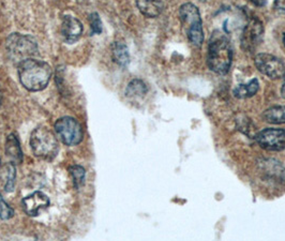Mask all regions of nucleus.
<instances>
[{
	"instance_id": "obj_9",
	"label": "nucleus",
	"mask_w": 285,
	"mask_h": 241,
	"mask_svg": "<svg viewBox=\"0 0 285 241\" xmlns=\"http://www.w3.org/2000/svg\"><path fill=\"white\" fill-rule=\"evenodd\" d=\"M264 34V27L261 20L251 19L243 29L241 36V47L246 52L253 53L261 45Z\"/></svg>"
},
{
	"instance_id": "obj_15",
	"label": "nucleus",
	"mask_w": 285,
	"mask_h": 241,
	"mask_svg": "<svg viewBox=\"0 0 285 241\" xmlns=\"http://www.w3.org/2000/svg\"><path fill=\"white\" fill-rule=\"evenodd\" d=\"M260 89V82L259 80L254 79L252 80H250L247 84H241L238 85L234 89V95L238 99H247L253 96Z\"/></svg>"
},
{
	"instance_id": "obj_11",
	"label": "nucleus",
	"mask_w": 285,
	"mask_h": 241,
	"mask_svg": "<svg viewBox=\"0 0 285 241\" xmlns=\"http://www.w3.org/2000/svg\"><path fill=\"white\" fill-rule=\"evenodd\" d=\"M83 32V25L79 20L73 16H65L61 25V33L66 42L74 43L77 41Z\"/></svg>"
},
{
	"instance_id": "obj_27",
	"label": "nucleus",
	"mask_w": 285,
	"mask_h": 241,
	"mask_svg": "<svg viewBox=\"0 0 285 241\" xmlns=\"http://www.w3.org/2000/svg\"><path fill=\"white\" fill-rule=\"evenodd\" d=\"M201 1H205V0H201Z\"/></svg>"
},
{
	"instance_id": "obj_20",
	"label": "nucleus",
	"mask_w": 285,
	"mask_h": 241,
	"mask_svg": "<svg viewBox=\"0 0 285 241\" xmlns=\"http://www.w3.org/2000/svg\"><path fill=\"white\" fill-rule=\"evenodd\" d=\"M13 217H14V210L3 201L2 196L0 195V219L10 220Z\"/></svg>"
},
{
	"instance_id": "obj_1",
	"label": "nucleus",
	"mask_w": 285,
	"mask_h": 241,
	"mask_svg": "<svg viewBox=\"0 0 285 241\" xmlns=\"http://www.w3.org/2000/svg\"><path fill=\"white\" fill-rule=\"evenodd\" d=\"M18 78L29 91H40L49 85L52 78L51 66L42 60L27 58L17 66Z\"/></svg>"
},
{
	"instance_id": "obj_19",
	"label": "nucleus",
	"mask_w": 285,
	"mask_h": 241,
	"mask_svg": "<svg viewBox=\"0 0 285 241\" xmlns=\"http://www.w3.org/2000/svg\"><path fill=\"white\" fill-rule=\"evenodd\" d=\"M6 168V181L4 185V190L6 192H12L14 190L15 179H16V169L13 163H8L5 165Z\"/></svg>"
},
{
	"instance_id": "obj_2",
	"label": "nucleus",
	"mask_w": 285,
	"mask_h": 241,
	"mask_svg": "<svg viewBox=\"0 0 285 241\" xmlns=\"http://www.w3.org/2000/svg\"><path fill=\"white\" fill-rule=\"evenodd\" d=\"M233 60V48L226 34L214 31L208 44L207 65L212 71L218 74L228 72Z\"/></svg>"
},
{
	"instance_id": "obj_10",
	"label": "nucleus",
	"mask_w": 285,
	"mask_h": 241,
	"mask_svg": "<svg viewBox=\"0 0 285 241\" xmlns=\"http://www.w3.org/2000/svg\"><path fill=\"white\" fill-rule=\"evenodd\" d=\"M23 209L30 217H37L41 209H45L50 206V198L44 193L37 191L25 197L22 202Z\"/></svg>"
},
{
	"instance_id": "obj_4",
	"label": "nucleus",
	"mask_w": 285,
	"mask_h": 241,
	"mask_svg": "<svg viewBox=\"0 0 285 241\" xmlns=\"http://www.w3.org/2000/svg\"><path fill=\"white\" fill-rule=\"evenodd\" d=\"M6 51L12 60L19 64L27 58H31L38 54V45L36 40L28 34L12 33L6 39Z\"/></svg>"
},
{
	"instance_id": "obj_22",
	"label": "nucleus",
	"mask_w": 285,
	"mask_h": 241,
	"mask_svg": "<svg viewBox=\"0 0 285 241\" xmlns=\"http://www.w3.org/2000/svg\"><path fill=\"white\" fill-rule=\"evenodd\" d=\"M275 8L282 13H285V0H275Z\"/></svg>"
},
{
	"instance_id": "obj_21",
	"label": "nucleus",
	"mask_w": 285,
	"mask_h": 241,
	"mask_svg": "<svg viewBox=\"0 0 285 241\" xmlns=\"http://www.w3.org/2000/svg\"><path fill=\"white\" fill-rule=\"evenodd\" d=\"M89 23L92 33L100 34L102 32V22L98 13H91L89 15Z\"/></svg>"
},
{
	"instance_id": "obj_17",
	"label": "nucleus",
	"mask_w": 285,
	"mask_h": 241,
	"mask_svg": "<svg viewBox=\"0 0 285 241\" xmlns=\"http://www.w3.org/2000/svg\"><path fill=\"white\" fill-rule=\"evenodd\" d=\"M148 91L146 84L141 80H133L126 89V95L130 99H142L144 98Z\"/></svg>"
},
{
	"instance_id": "obj_13",
	"label": "nucleus",
	"mask_w": 285,
	"mask_h": 241,
	"mask_svg": "<svg viewBox=\"0 0 285 241\" xmlns=\"http://www.w3.org/2000/svg\"><path fill=\"white\" fill-rule=\"evenodd\" d=\"M137 4L142 14L147 17L159 16L164 8L163 0H137Z\"/></svg>"
},
{
	"instance_id": "obj_5",
	"label": "nucleus",
	"mask_w": 285,
	"mask_h": 241,
	"mask_svg": "<svg viewBox=\"0 0 285 241\" xmlns=\"http://www.w3.org/2000/svg\"><path fill=\"white\" fill-rule=\"evenodd\" d=\"M179 16L190 42L201 45L204 41V32L199 9L193 3H185L180 6Z\"/></svg>"
},
{
	"instance_id": "obj_14",
	"label": "nucleus",
	"mask_w": 285,
	"mask_h": 241,
	"mask_svg": "<svg viewBox=\"0 0 285 241\" xmlns=\"http://www.w3.org/2000/svg\"><path fill=\"white\" fill-rule=\"evenodd\" d=\"M112 56L115 63L120 67H127L130 64V55L124 42H115L112 46Z\"/></svg>"
},
{
	"instance_id": "obj_26",
	"label": "nucleus",
	"mask_w": 285,
	"mask_h": 241,
	"mask_svg": "<svg viewBox=\"0 0 285 241\" xmlns=\"http://www.w3.org/2000/svg\"><path fill=\"white\" fill-rule=\"evenodd\" d=\"M283 44L285 46V33H284V36H283Z\"/></svg>"
},
{
	"instance_id": "obj_6",
	"label": "nucleus",
	"mask_w": 285,
	"mask_h": 241,
	"mask_svg": "<svg viewBox=\"0 0 285 241\" xmlns=\"http://www.w3.org/2000/svg\"><path fill=\"white\" fill-rule=\"evenodd\" d=\"M54 128L60 141L67 146H75L83 141V129L78 121L72 117H63L58 119Z\"/></svg>"
},
{
	"instance_id": "obj_8",
	"label": "nucleus",
	"mask_w": 285,
	"mask_h": 241,
	"mask_svg": "<svg viewBox=\"0 0 285 241\" xmlns=\"http://www.w3.org/2000/svg\"><path fill=\"white\" fill-rule=\"evenodd\" d=\"M255 139L265 150H285V129H264L256 134Z\"/></svg>"
},
{
	"instance_id": "obj_24",
	"label": "nucleus",
	"mask_w": 285,
	"mask_h": 241,
	"mask_svg": "<svg viewBox=\"0 0 285 241\" xmlns=\"http://www.w3.org/2000/svg\"><path fill=\"white\" fill-rule=\"evenodd\" d=\"M281 93H282V96H283V98H285V77H284L283 86H282V89H281Z\"/></svg>"
},
{
	"instance_id": "obj_18",
	"label": "nucleus",
	"mask_w": 285,
	"mask_h": 241,
	"mask_svg": "<svg viewBox=\"0 0 285 241\" xmlns=\"http://www.w3.org/2000/svg\"><path fill=\"white\" fill-rule=\"evenodd\" d=\"M69 171L73 178L75 188L79 189L80 187H83L85 183V178H86L85 168L83 166H80V165H72V166L69 167Z\"/></svg>"
},
{
	"instance_id": "obj_23",
	"label": "nucleus",
	"mask_w": 285,
	"mask_h": 241,
	"mask_svg": "<svg viewBox=\"0 0 285 241\" xmlns=\"http://www.w3.org/2000/svg\"><path fill=\"white\" fill-rule=\"evenodd\" d=\"M253 3H255L256 5H264L266 3V0H251Z\"/></svg>"
},
{
	"instance_id": "obj_12",
	"label": "nucleus",
	"mask_w": 285,
	"mask_h": 241,
	"mask_svg": "<svg viewBox=\"0 0 285 241\" xmlns=\"http://www.w3.org/2000/svg\"><path fill=\"white\" fill-rule=\"evenodd\" d=\"M5 155L13 164H20L23 162V151L20 148L17 135L11 133L6 137Z\"/></svg>"
},
{
	"instance_id": "obj_3",
	"label": "nucleus",
	"mask_w": 285,
	"mask_h": 241,
	"mask_svg": "<svg viewBox=\"0 0 285 241\" xmlns=\"http://www.w3.org/2000/svg\"><path fill=\"white\" fill-rule=\"evenodd\" d=\"M30 146L33 155L41 159L52 160L58 153V141L52 131L40 127L33 131L30 137Z\"/></svg>"
},
{
	"instance_id": "obj_16",
	"label": "nucleus",
	"mask_w": 285,
	"mask_h": 241,
	"mask_svg": "<svg viewBox=\"0 0 285 241\" xmlns=\"http://www.w3.org/2000/svg\"><path fill=\"white\" fill-rule=\"evenodd\" d=\"M263 119L273 125H283L285 123V106H274L266 109L263 113Z\"/></svg>"
},
{
	"instance_id": "obj_7",
	"label": "nucleus",
	"mask_w": 285,
	"mask_h": 241,
	"mask_svg": "<svg viewBox=\"0 0 285 241\" xmlns=\"http://www.w3.org/2000/svg\"><path fill=\"white\" fill-rule=\"evenodd\" d=\"M255 67L261 73L266 77L277 80L285 77V65L283 61L274 55L259 54L255 57Z\"/></svg>"
},
{
	"instance_id": "obj_25",
	"label": "nucleus",
	"mask_w": 285,
	"mask_h": 241,
	"mask_svg": "<svg viewBox=\"0 0 285 241\" xmlns=\"http://www.w3.org/2000/svg\"><path fill=\"white\" fill-rule=\"evenodd\" d=\"M1 100H2V94H1V90H0V105H1Z\"/></svg>"
}]
</instances>
